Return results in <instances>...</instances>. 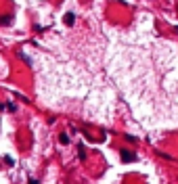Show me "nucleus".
I'll list each match as a JSON object with an SVG mask.
<instances>
[{"label": "nucleus", "instance_id": "nucleus-1", "mask_svg": "<svg viewBox=\"0 0 178 184\" xmlns=\"http://www.w3.org/2000/svg\"><path fill=\"white\" fill-rule=\"evenodd\" d=\"M122 159H124V161H134V159H136V155H134V153H130V151H126V149H122Z\"/></svg>", "mask_w": 178, "mask_h": 184}, {"label": "nucleus", "instance_id": "nucleus-2", "mask_svg": "<svg viewBox=\"0 0 178 184\" xmlns=\"http://www.w3.org/2000/svg\"><path fill=\"white\" fill-rule=\"evenodd\" d=\"M74 21H76V15H74V13H67V15H65V23H67V25H74Z\"/></svg>", "mask_w": 178, "mask_h": 184}, {"label": "nucleus", "instance_id": "nucleus-3", "mask_svg": "<svg viewBox=\"0 0 178 184\" xmlns=\"http://www.w3.org/2000/svg\"><path fill=\"white\" fill-rule=\"evenodd\" d=\"M9 21H11V17H9V15H6V17H0V23H9Z\"/></svg>", "mask_w": 178, "mask_h": 184}]
</instances>
